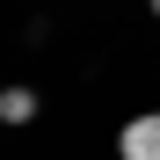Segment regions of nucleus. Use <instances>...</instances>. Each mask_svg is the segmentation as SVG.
I'll use <instances>...</instances> for the list:
<instances>
[{"mask_svg": "<svg viewBox=\"0 0 160 160\" xmlns=\"http://www.w3.org/2000/svg\"><path fill=\"white\" fill-rule=\"evenodd\" d=\"M117 153H124V160H160V109L131 117V124L117 131Z\"/></svg>", "mask_w": 160, "mask_h": 160, "instance_id": "f257e3e1", "label": "nucleus"}, {"mask_svg": "<svg viewBox=\"0 0 160 160\" xmlns=\"http://www.w3.org/2000/svg\"><path fill=\"white\" fill-rule=\"evenodd\" d=\"M37 117V95L29 88H0V124H29Z\"/></svg>", "mask_w": 160, "mask_h": 160, "instance_id": "f03ea898", "label": "nucleus"}, {"mask_svg": "<svg viewBox=\"0 0 160 160\" xmlns=\"http://www.w3.org/2000/svg\"><path fill=\"white\" fill-rule=\"evenodd\" d=\"M153 15H160V0H153Z\"/></svg>", "mask_w": 160, "mask_h": 160, "instance_id": "7ed1b4c3", "label": "nucleus"}]
</instances>
